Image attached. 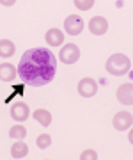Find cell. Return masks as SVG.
Wrapping results in <instances>:
<instances>
[{
    "instance_id": "6da1fadb",
    "label": "cell",
    "mask_w": 133,
    "mask_h": 160,
    "mask_svg": "<svg viewBox=\"0 0 133 160\" xmlns=\"http://www.w3.org/2000/svg\"><path fill=\"white\" fill-rule=\"evenodd\" d=\"M23 84L41 87L50 84L57 73V59L48 48H30L20 59L16 69Z\"/></svg>"
},
{
    "instance_id": "7a4b0ae2",
    "label": "cell",
    "mask_w": 133,
    "mask_h": 160,
    "mask_svg": "<svg viewBox=\"0 0 133 160\" xmlns=\"http://www.w3.org/2000/svg\"><path fill=\"white\" fill-rule=\"evenodd\" d=\"M105 68H107V71H108L110 75L121 77V75L128 73V71L131 69V61H130V57L124 55V53H114V55H110V57L107 59Z\"/></svg>"
},
{
    "instance_id": "3957f363",
    "label": "cell",
    "mask_w": 133,
    "mask_h": 160,
    "mask_svg": "<svg viewBox=\"0 0 133 160\" xmlns=\"http://www.w3.org/2000/svg\"><path fill=\"white\" fill-rule=\"evenodd\" d=\"M59 59H60V62L64 64H75L78 59H80V48L73 43L69 45H64L62 50L59 52Z\"/></svg>"
},
{
    "instance_id": "277c9868",
    "label": "cell",
    "mask_w": 133,
    "mask_h": 160,
    "mask_svg": "<svg viewBox=\"0 0 133 160\" xmlns=\"http://www.w3.org/2000/svg\"><path fill=\"white\" fill-rule=\"evenodd\" d=\"M78 94L83 98H93L96 92H98V82L91 77H85V78H82L78 82Z\"/></svg>"
},
{
    "instance_id": "5b68a950",
    "label": "cell",
    "mask_w": 133,
    "mask_h": 160,
    "mask_svg": "<svg viewBox=\"0 0 133 160\" xmlns=\"http://www.w3.org/2000/svg\"><path fill=\"white\" fill-rule=\"evenodd\" d=\"M112 125H114V128L119 132L122 130H130L133 125V116L131 112H128V110H121V112H117L116 116H114V119H112Z\"/></svg>"
},
{
    "instance_id": "8992f818",
    "label": "cell",
    "mask_w": 133,
    "mask_h": 160,
    "mask_svg": "<svg viewBox=\"0 0 133 160\" xmlns=\"http://www.w3.org/2000/svg\"><path fill=\"white\" fill-rule=\"evenodd\" d=\"M64 30L69 36H78L83 30V20L76 14H71L64 20Z\"/></svg>"
},
{
    "instance_id": "52a82bcc",
    "label": "cell",
    "mask_w": 133,
    "mask_h": 160,
    "mask_svg": "<svg viewBox=\"0 0 133 160\" xmlns=\"http://www.w3.org/2000/svg\"><path fill=\"white\" fill-rule=\"evenodd\" d=\"M9 112H11V118L14 121H18V123H23V121H27V119H29V116H30L29 105H27V103H23V102L14 103Z\"/></svg>"
},
{
    "instance_id": "ba28073f",
    "label": "cell",
    "mask_w": 133,
    "mask_h": 160,
    "mask_svg": "<svg viewBox=\"0 0 133 160\" xmlns=\"http://www.w3.org/2000/svg\"><path fill=\"white\" fill-rule=\"evenodd\" d=\"M89 30L93 36H103L108 30V22L103 16H94L89 22Z\"/></svg>"
},
{
    "instance_id": "9c48e42d",
    "label": "cell",
    "mask_w": 133,
    "mask_h": 160,
    "mask_svg": "<svg viewBox=\"0 0 133 160\" xmlns=\"http://www.w3.org/2000/svg\"><path fill=\"white\" fill-rule=\"evenodd\" d=\"M117 100L122 103V105H131L133 103V86L128 82V84H122L119 89H117Z\"/></svg>"
},
{
    "instance_id": "30bf717a",
    "label": "cell",
    "mask_w": 133,
    "mask_h": 160,
    "mask_svg": "<svg viewBox=\"0 0 133 160\" xmlns=\"http://www.w3.org/2000/svg\"><path fill=\"white\" fill-rule=\"evenodd\" d=\"M45 39H46V43L50 46H60L64 43V34H62V30H59V29H50L45 34Z\"/></svg>"
},
{
    "instance_id": "8fae6325",
    "label": "cell",
    "mask_w": 133,
    "mask_h": 160,
    "mask_svg": "<svg viewBox=\"0 0 133 160\" xmlns=\"http://www.w3.org/2000/svg\"><path fill=\"white\" fill-rule=\"evenodd\" d=\"M27 155H29V146H27L21 139H18L11 148V157L12 158H25Z\"/></svg>"
},
{
    "instance_id": "7c38bea8",
    "label": "cell",
    "mask_w": 133,
    "mask_h": 160,
    "mask_svg": "<svg viewBox=\"0 0 133 160\" xmlns=\"http://www.w3.org/2000/svg\"><path fill=\"white\" fill-rule=\"evenodd\" d=\"M16 75H18L16 68H14L12 64H9V62L0 64V80H2V82H11V80H14Z\"/></svg>"
},
{
    "instance_id": "4fadbf2b",
    "label": "cell",
    "mask_w": 133,
    "mask_h": 160,
    "mask_svg": "<svg viewBox=\"0 0 133 160\" xmlns=\"http://www.w3.org/2000/svg\"><path fill=\"white\" fill-rule=\"evenodd\" d=\"M14 52H16V46L12 43L11 39H2L0 41V57L4 59H9L14 55Z\"/></svg>"
},
{
    "instance_id": "5bb4252c",
    "label": "cell",
    "mask_w": 133,
    "mask_h": 160,
    "mask_svg": "<svg viewBox=\"0 0 133 160\" xmlns=\"http://www.w3.org/2000/svg\"><path fill=\"white\" fill-rule=\"evenodd\" d=\"M32 116H34V119L37 121L39 125H43V126H50L52 125V114H50L46 109H37Z\"/></svg>"
},
{
    "instance_id": "9a60e30c",
    "label": "cell",
    "mask_w": 133,
    "mask_h": 160,
    "mask_svg": "<svg viewBox=\"0 0 133 160\" xmlns=\"http://www.w3.org/2000/svg\"><path fill=\"white\" fill-rule=\"evenodd\" d=\"M9 137H12V139H23V137H27V128H25L23 125H14L9 130Z\"/></svg>"
},
{
    "instance_id": "2e32d148",
    "label": "cell",
    "mask_w": 133,
    "mask_h": 160,
    "mask_svg": "<svg viewBox=\"0 0 133 160\" xmlns=\"http://www.w3.org/2000/svg\"><path fill=\"white\" fill-rule=\"evenodd\" d=\"M36 144H37V148L39 149L50 148V144H52V135H48V133H41L39 137L36 139Z\"/></svg>"
},
{
    "instance_id": "e0dca14e",
    "label": "cell",
    "mask_w": 133,
    "mask_h": 160,
    "mask_svg": "<svg viewBox=\"0 0 133 160\" xmlns=\"http://www.w3.org/2000/svg\"><path fill=\"white\" fill-rule=\"evenodd\" d=\"M93 6H94L93 0H75V7L80 9V11H89V9H93Z\"/></svg>"
},
{
    "instance_id": "ac0fdd59",
    "label": "cell",
    "mask_w": 133,
    "mask_h": 160,
    "mask_svg": "<svg viewBox=\"0 0 133 160\" xmlns=\"http://www.w3.org/2000/svg\"><path fill=\"white\" fill-rule=\"evenodd\" d=\"M98 158V153L94 149H85L80 153V160H96Z\"/></svg>"
},
{
    "instance_id": "d6986e66",
    "label": "cell",
    "mask_w": 133,
    "mask_h": 160,
    "mask_svg": "<svg viewBox=\"0 0 133 160\" xmlns=\"http://www.w3.org/2000/svg\"><path fill=\"white\" fill-rule=\"evenodd\" d=\"M0 4H2L4 7H12V6H14V0H2Z\"/></svg>"
},
{
    "instance_id": "ffe728a7",
    "label": "cell",
    "mask_w": 133,
    "mask_h": 160,
    "mask_svg": "<svg viewBox=\"0 0 133 160\" xmlns=\"http://www.w3.org/2000/svg\"><path fill=\"white\" fill-rule=\"evenodd\" d=\"M128 139H130V142H133V132H131V128H130V132H128Z\"/></svg>"
}]
</instances>
